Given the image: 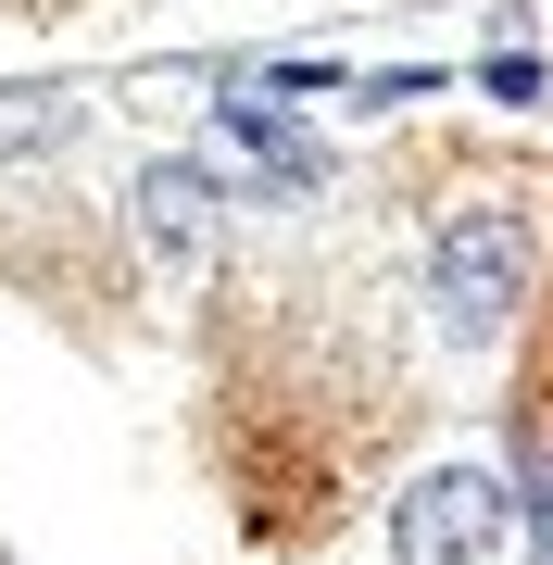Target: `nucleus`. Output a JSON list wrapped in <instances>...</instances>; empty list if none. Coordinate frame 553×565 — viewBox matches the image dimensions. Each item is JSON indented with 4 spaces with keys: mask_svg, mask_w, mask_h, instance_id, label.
<instances>
[{
    "mask_svg": "<svg viewBox=\"0 0 553 565\" xmlns=\"http://www.w3.org/2000/svg\"><path fill=\"white\" fill-rule=\"evenodd\" d=\"M478 88H491L503 114H529V102H541V63H529V51H491V63H478Z\"/></svg>",
    "mask_w": 553,
    "mask_h": 565,
    "instance_id": "5",
    "label": "nucleus"
},
{
    "mask_svg": "<svg viewBox=\"0 0 553 565\" xmlns=\"http://www.w3.org/2000/svg\"><path fill=\"white\" fill-rule=\"evenodd\" d=\"M390 541H403V565H491L515 541V490L478 478V465H428L390 515Z\"/></svg>",
    "mask_w": 553,
    "mask_h": 565,
    "instance_id": "2",
    "label": "nucleus"
},
{
    "mask_svg": "<svg viewBox=\"0 0 553 565\" xmlns=\"http://www.w3.org/2000/svg\"><path fill=\"white\" fill-rule=\"evenodd\" d=\"M214 163H226V177H252V189H328V151L277 114V88L214 102Z\"/></svg>",
    "mask_w": 553,
    "mask_h": 565,
    "instance_id": "3",
    "label": "nucleus"
},
{
    "mask_svg": "<svg viewBox=\"0 0 553 565\" xmlns=\"http://www.w3.org/2000/svg\"><path fill=\"white\" fill-rule=\"evenodd\" d=\"M126 202H139V239L164 264H202L214 252V177H202V163H139Z\"/></svg>",
    "mask_w": 553,
    "mask_h": 565,
    "instance_id": "4",
    "label": "nucleus"
},
{
    "mask_svg": "<svg viewBox=\"0 0 553 565\" xmlns=\"http://www.w3.org/2000/svg\"><path fill=\"white\" fill-rule=\"evenodd\" d=\"M428 289H440V327H503L515 302H529V214L515 202H466L440 226V264H428Z\"/></svg>",
    "mask_w": 553,
    "mask_h": 565,
    "instance_id": "1",
    "label": "nucleus"
}]
</instances>
